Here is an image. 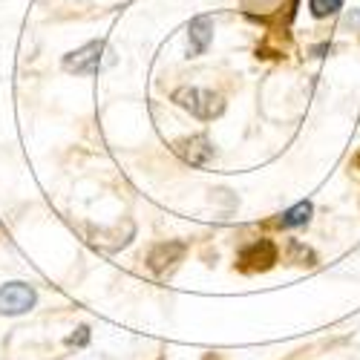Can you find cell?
Segmentation results:
<instances>
[{
	"label": "cell",
	"mask_w": 360,
	"mask_h": 360,
	"mask_svg": "<svg viewBox=\"0 0 360 360\" xmlns=\"http://www.w3.org/2000/svg\"><path fill=\"white\" fill-rule=\"evenodd\" d=\"M354 165H357V167H360V153H357V156H354Z\"/></svg>",
	"instance_id": "4fadbf2b"
},
{
	"label": "cell",
	"mask_w": 360,
	"mask_h": 360,
	"mask_svg": "<svg viewBox=\"0 0 360 360\" xmlns=\"http://www.w3.org/2000/svg\"><path fill=\"white\" fill-rule=\"evenodd\" d=\"M280 259V248L271 243V239H254V243H248L243 251H239L236 257V265L239 271H268V268H274Z\"/></svg>",
	"instance_id": "3957f363"
},
{
	"label": "cell",
	"mask_w": 360,
	"mask_h": 360,
	"mask_svg": "<svg viewBox=\"0 0 360 360\" xmlns=\"http://www.w3.org/2000/svg\"><path fill=\"white\" fill-rule=\"evenodd\" d=\"M285 259L291 262V265H317V254L309 248V245H303L300 239H288V251H285Z\"/></svg>",
	"instance_id": "9c48e42d"
},
{
	"label": "cell",
	"mask_w": 360,
	"mask_h": 360,
	"mask_svg": "<svg viewBox=\"0 0 360 360\" xmlns=\"http://www.w3.org/2000/svg\"><path fill=\"white\" fill-rule=\"evenodd\" d=\"M311 214H314V205L306 199V202H297L294 207H288V211H283L274 225L283 228V231H291V228H306L311 222Z\"/></svg>",
	"instance_id": "ba28073f"
},
{
	"label": "cell",
	"mask_w": 360,
	"mask_h": 360,
	"mask_svg": "<svg viewBox=\"0 0 360 360\" xmlns=\"http://www.w3.org/2000/svg\"><path fill=\"white\" fill-rule=\"evenodd\" d=\"M340 6H343L340 0H309V12H311V18H317V20L340 12Z\"/></svg>",
	"instance_id": "30bf717a"
},
{
	"label": "cell",
	"mask_w": 360,
	"mask_h": 360,
	"mask_svg": "<svg viewBox=\"0 0 360 360\" xmlns=\"http://www.w3.org/2000/svg\"><path fill=\"white\" fill-rule=\"evenodd\" d=\"M86 343H89V326H78L75 335L67 338V346H70V349H81V346H86Z\"/></svg>",
	"instance_id": "8fae6325"
},
{
	"label": "cell",
	"mask_w": 360,
	"mask_h": 360,
	"mask_svg": "<svg viewBox=\"0 0 360 360\" xmlns=\"http://www.w3.org/2000/svg\"><path fill=\"white\" fill-rule=\"evenodd\" d=\"M346 23H349L352 29H360V9H354V12L346 18Z\"/></svg>",
	"instance_id": "7c38bea8"
},
{
	"label": "cell",
	"mask_w": 360,
	"mask_h": 360,
	"mask_svg": "<svg viewBox=\"0 0 360 360\" xmlns=\"http://www.w3.org/2000/svg\"><path fill=\"white\" fill-rule=\"evenodd\" d=\"M64 70L72 72V75H96L101 72L104 67H112L115 64V52L110 49V44L104 38L98 41H89L84 44L81 49H72L64 55Z\"/></svg>",
	"instance_id": "6da1fadb"
},
{
	"label": "cell",
	"mask_w": 360,
	"mask_h": 360,
	"mask_svg": "<svg viewBox=\"0 0 360 360\" xmlns=\"http://www.w3.org/2000/svg\"><path fill=\"white\" fill-rule=\"evenodd\" d=\"M207 360H214V357H207Z\"/></svg>",
	"instance_id": "5bb4252c"
},
{
	"label": "cell",
	"mask_w": 360,
	"mask_h": 360,
	"mask_svg": "<svg viewBox=\"0 0 360 360\" xmlns=\"http://www.w3.org/2000/svg\"><path fill=\"white\" fill-rule=\"evenodd\" d=\"M173 150H176V156L182 159L185 165H191V167H207L214 162V144H211V139L207 136H191V139H179L176 144H173Z\"/></svg>",
	"instance_id": "8992f818"
},
{
	"label": "cell",
	"mask_w": 360,
	"mask_h": 360,
	"mask_svg": "<svg viewBox=\"0 0 360 360\" xmlns=\"http://www.w3.org/2000/svg\"><path fill=\"white\" fill-rule=\"evenodd\" d=\"M214 41V18L207 15H196L188 23V58H199L207 52Z\"/></svg>",
	"instance_id": "52a82bcc"
},
{
	"label": "cell",
	"mask_w": 360,
	"mask_h": 360,
	"mask_svg": "<svg viewBox=\"0 0 360 360\" xmlns=\"http://www.w3.org/2000/svg\"><path fill=\"white\" fill-rule=\"evenodd\" d=\"M188 245L182 239H167V243H156L153 248L147 251V268L156 277H167L170 271H176V265L185 259Z\"/></svg>",
	"instance_id": "5b68a950"
},
{
	"label": "cell",
	"mask_w": 360,
	"mask_h": 360,
	"mask_svg": "<svg viewBox=\"0 0 360 360\" xmlns=\"http://www.w3.org/2000/svg\"><path fill=\"white\" fill-rule=\"evenodd\" d=\"M173 104H179L191 115L202 118V122H211V118L225 112V98L219 93H214V89H202V86H179V89H173Z\"/></svg>",
	"instance_id": "7a4b0ae2"
},
{
	"label": "cell",
	"mask_w": 360,
	"mask_h": 360,
	"mask_svg": "<svg viewBox=\"0 0 360 360\" xmlns=\"http://www.w3.org/2000/svg\"><path fill=\"white\" fill-rule=\"evenodd\" d=\"M38 303V291L29 285V283H6V285H0V314H6V317H18V314H26V311H32Z\"/></svg>",
	"instance_id": "277c9868"
}]
</instances>
